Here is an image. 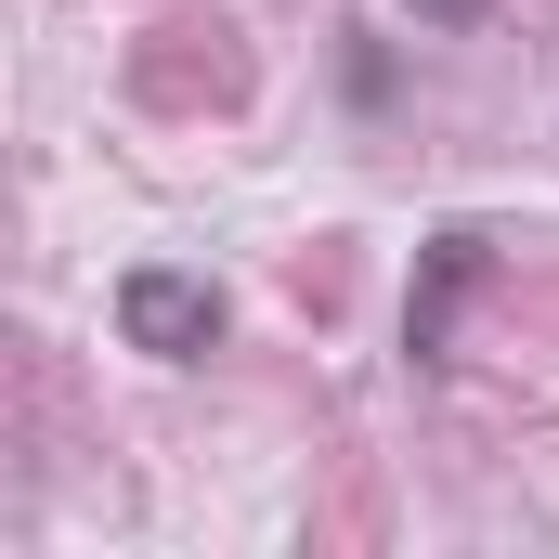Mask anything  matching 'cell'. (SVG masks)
<instances>
[{"label": "cell", "instance_id": "1", "mask_svg": "<svg viewBox=\"0 0 559 559\" xmlns=\"http://www.w3.org/2000/svg\"><path fill=\"white\" fill-rule=\"evenodd\" d=\"M118 338H131V352H156V365L222 352V286H209V274H169V261H143V274H118Z\"/></svg>", "mask_w": 559, "mask_h": 559}, {"label": "cell", "instance_id": "2", "mask_svg": "<svg viewBox=\"0 0 559 559\" xmlns=\"http://www.w3.org/2000/svg\"><path fill=\"white\" fill-rule=\"evenodd\" d=\"M468 274H481V235H442V248H429V299L404 312L417 365H442V338H455V299H468Z\"/></svg>", "mask_w": 559, "mask_h": 559}, {"label": "cell", "instance_id": "3", "mask_svg": "<svg viewBox=\"0 0 559 559\" xmlns=\"http://www.w3.org/2000/svg\"><path fill=\"white\" fill-rule=\"evenodd\" d=\"M417 13L429 26H481V0H417Z\"/></svg>", "mask_w": 559, "mask_h": 559}]
</instances>
